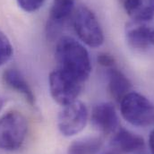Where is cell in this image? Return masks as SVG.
<instances>
[{
    "label": "cell",
    "instance_id": "6da1fadb",
    "mask_svg": "<svg viewBox=\"0 0 154 154\" xmlns=\"http://www.w3.org/2000/svg\"><path fill=\"white\" fill-rule=\"evenodd\" d=\"M57 69L84 83L91 73L90 54L83 44L70 36H61L55 49Z\"/></svg>",
    "mask_w": 154,
    "mask_h": 154
},
{
    "label": "cell",
    "instance_id": "7a4b0ae2",
    "mask_svg": "<svg viewBox=\"0 0 154 154\" xmlns=\"http://www.w3.org/2000/svg\"><path fill=\"white\" fill-rule=\"evenodd\" d=\"M74 30L82 44L99 48L104 43V32L94 12L84 5L76 6L72 18Z\"/></svg>",
    "mask_w": 154,
    "mask_h": 154
},
{
    "label": "cell",
    "instance_id": "3957f363",
    "mask_svg": "<svg viewBox=\"0 0 154 154\" xmlns=\"http://www.w3.org/2000/svg\"><path fill=\"white\" fill-rule=\"evenodd\" d=\"M119 103L122 116L132 125L154 126V103L143 94L130 91Z\"/></svg>",
    "mask_w": 154,
    "mask_h": 154
},
{
    "label": "cell",
    "instance_id": "277c9868",
    "mask_svg": "<svg viewBox=\"0 0 154 154\" xmlns=\"http://www.w3.org/2000/svg\"><path fill=\"white\" fill-rule=\"evenodd\" d=\"M28 133V122L19 111L12 110L0 117V149L14 152L22 147Z\"/></svg>",
    "mask_w": 154,
    "mask_h": 154
},
{
    "label": "cell",
    "instance_id": "5b68a950",
    "mask_svg": "<svg viewBox=\"0 0 154 154\" xmlns=\"http://www.w3.org/2000/svg\"><path fill=\"white\" fill-rule=\"evenodd\" d=\"M82 82L65 74L59 69H55L49 74V92L55 102L61 107L78 100L82 90Z\"/></svg>",
    "mask_w": 154,
    "mask_h": 154
},
{
    "label": "cell",
    "instance_id": "8992f818",
    "mask_svg": "<svg viewBox=\"0 0 154 154\" xmlns=\"http://www.w3.org/2000/svg\"><path fill=\"white\" fill-rule=\"evenodd\" d=\"M89 116L86 105L76 100L62 107L57 115V128L63 136H75L85 128Z\"/></svg>",
    "mask_w": 154,
    "mask_h": 154
},
{
    "label": "cell",
    "instance_id": "52a82bcc",
    "mask_svg": "<svg viewBox=\"0 0 154 154\" xmlns=\"http://www.w3.org/2000/svg\"><path fill=\"white\" fill-rule=\"evenodd\" d=\"M75 0H54L46 25V34L49 39L57 38L64 27L72 20L76 8Z\"/></svg>",
    "mask_w": 154,
    "mask_h": 154
},
{
    "label": "cell",
    "instance_id": "ba28073f",
    "mask_svg": "<svg viewBox=\"0 0 154 154\" xmlns=\"http://www.w3.org/2000/svg\"><path fill=\"white\" fill-rule=\"evenodd\" d=\"M90 118L93 127L102 134H112L118 128V115L115 106L110 102L96 104L91 109Z\"/></svg>",
    "mask_w": 154,
    "mask_h": 154
},
{
    "label": "cell",
    "instance_id": "9c48e42d",
    "mask_svg": "<svg viewBox=\"0 0 154 154\" xmlns=\"http://www.w3.org/2000/svg\"><path fill=\"white\" fill-rule=\"evenodd\" d=\"M125 39L131 48L137 50L154 47V26L133 21L126 24Z\"/></svg>",
    "mask_w": 154,
    "mask_h": 154
},
{
    "label": "cell",
    "instance_id": "30bf717a",
    "mask_svg": "<svg viewBox=\"0 0 154 154\" xmlns=\"http://www.w3.org/2000/svg\"><path fill=\"white\" fill-rule=\"evenodd\" d=\"M111 144L113 150L118 153H131L141 151L144 147V140L125 128H119L114 133Z\"/></svg>",
    "mask_w": 154,
    "mask_h": 154
},
{
    "label": "cell",
    "instance_id": "8fae6325",
    "mask_svg": "<svg viewBox=\"0 0 154 154\" xmlns=\"http://www.w3.org/2000/svg\"><path fill=\"white\" fill-rule=\"evenodd\" d=\"M2 78L8 88L22 94L31 105H35L36 98L34 92L25 77L19 70L14 68L7 69L3 73Z\"/></svg>",
    "mask_w": 154,
    "mask_h": 154
},
{
    "label": "cell",
    "instance_id": "7c38bea8",
    "mask_svg": "<svg viewBox=\"0 0 154 154\" xmlns=\"http://www.w3.org/2000/svg\"><path fill=\"white\" fill-rule=\"evenodd\" d=\"M107 79L109 91L117 102H120L126 94L132 91L130 80L116 66L107 69Z\"/></svg>",
    "mask_w": 154,
    "mask_h": 154
},
{
    "label": "cell",
    "instance_id": "4fadbf2b",
    "mask_svg": "<svg viewBox=\"0 0 154 154\" xmlns=\"http://www.w3.org/2000/svg\"><path fill=\"white\" fill-rule=\"evenodd\" d=\"M123 4L134 22L146 23L154 18V0H125Z\"/></svg>",
    "mask_w": 154,
    "mask_h": 154
},
{
    "label": "cell",
    "instance_id": "5bb4252c",
    "mask_svg": "<svg viewBox=\"0 0 154 154\" xmlns=\"http://www.w3.org/2000/svg\"><path fill=\"white\" fill-rule=\"evenodd\" d=\"M103 146L100 136H86L74 141L67 148L66 154H98Z\"/></svg>",
    "mask_w": 154,
    "mask_h": 154
},
{
    "label": "cell",
    "instance_id": "9a60e30c",
    "mask_svg": "<svg viewBox=\"0 0 154 154\" xmlns=\"http://www.w3.org/2000/svg\"><path fill=\"white\" fill-rule=\"evenodd\" d=\"M13 53L14 49L11 41L0 30V67L11 59Z\"/></svg>",
    "mask_w": 154,
    "mask_h": 154
},
{
    "label": "cell",
    "instance_id": "2e32d148",
    "mask_svg": "<svg viewBox=\"0 0 154 154\" xmlns=\"http://www.w3.org/2000/svg\"><path fill=\"white\" fill-rule=\"evenodd\" d=\"M46 0H17L19 7L26 13L38 11L45 4Z\"/></svg>",
    "mask_w": 154,
    "mask_h": 154
},
{
    "label": "cell",
    "instance_id": "e0dca14e",
    "mask_svg": "<svg viewBox=\"0 0 154 154\" xmlns=\"http://www.w3.org/2000/svg\"><path fill=\"white\" fill-rule=\"evenodd\" d=\"M97 62L100 66L102 67L109 69L116 66V58L109 53L107 52H102L100 53L97 57Z\"/></svg>",
    "mask_w": 154,
    "mask_h": 154
},
{
    "label": "cell",
    "instance_id": "ac0fdd59",
    "mask_svg": "<svg viewBox=\"0 0 154 154\" xmlns=\"http://www.w3.org/2000/svg\"><path fill=\"white\" fill-rule=\"evenodd\" d=\"M149 145L152 151V153L154 154V129L151 132L150 137H149Z\"/></svg>",
    "mask_w": 154,
    "mask_h": 154
},
{
    "label": "cell",
    "instance_id": "d6986e66",
    "mask_svg": "<svg viewBox=\"0 0 154 154\" xmlns=\"http://www.w3.org/2000/svg\"><path fill=\"white\" fill-rule=\"evenodd\" d=\"M5 99L0 94V112H1V110L3 109V108H4V106H5Z\"/></svg>",
    "mask_w": 154,
    "mask_h": 154
},
{
    "label": "cell",
    "instance_id": "ffe728a7",
    "mask_svg": "<svg viewBox=\"0 0 154 154\" xmlns=\"http://www.w3.org/2000/svg\"><path fill=\"white\" fill-rule=\"evenodd\" d=\"M104 154H118V152H116L115 150H113V151H109V152H105Z\"/></svg>",
    "mask_w": 154,
    "mask_h": 154
},
{
    "label": "cell",
    "instance_id": "44dd1931",
    "mask_svg": "<svg viewBox=\"0 0 154 154\" xmlns=\"http://www.w3.org/2000/svg\"><path fill=\"white\" fill-rule=\"evenodd\" d=\"M119 1H120V2H122V3H124V1H125V0H119Z\"/></svg>",
    "mask_w": 154,
    "mask_h": 154
}]
</instances>
